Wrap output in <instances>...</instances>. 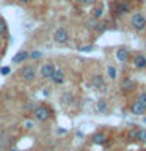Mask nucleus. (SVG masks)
<instances>
[{
    "mask_svg": "<svg viewBox=\"0 0 146 151\" xmlns=\"http://www.w3.org/2000/svg\"><path fill=\"white\" fill-rule=\"evenodd\" d=\"M110 9L115 17H122L132 11V3L129 0H115L110 5Z\"/></svg>",
    "mask_w": 146,
    "mask_h": 151,
    "instance_id": "obj_1",
    "label": "nucleus"
},
{
    "mask_svg": "<svg viewBox=\"0 0 146 151\" xmlns=\"http://www.w3.org/2000/svg\"><path fill=\"white\" fill-rule=\"evenodd\" d=\"M31 115H33V118H35L36 121L46 123V121H49V120H50L52 110H50V107H49V106H46V104H39V106H36L35 109H33Z\"/></svg>",
    "mask_w": 146,
    "mask_h": 151,
    "instance_id": "obj_2",
    "label": "nucleus"
},
{
    "mask_svg": "<svg viewBox=\"0 0 146 151\" xmlns=\"http://www.w3.org/2000/svg\"><path fill=\"white\" fill-rule=\"evenodd\" d=\"M130 27H132V30H135V32H145L146 30V16L143 13H140V11H135V13H132V16H130Z\"/></svg>",
    "mask_w": 146,
    "mask_h": 151,
    "instance_id": "obj_3",
    "label": "nucleus"
},
{
    "mask_svg": "<svg viewBox=\"0 0 146 151\" xmlns=\"http://www.w3.org/2000/svg\"><path fill=\"white\" fill-rule=\"evenodd\" d=\"M36 76H38V73H36V66L35 65H24L22 68L19 69V77L27 83L35 82Z\"/></svg>",
    "mask_w": 146,
    "mask_h": 151,
    "instance_id": "obj_4",
    "label": "nucleus"
},
{
    "mask_svg": "<svg viewBox=\"0 0 146 151\" xmlns=\"http://www.w3.org/2000/svg\"><path fill=\"white\" fill-rule=\"evenodd\" d=\"M52 40H54V42H57V44H60V46L68 44L69 42V32L66 30L64 27H58L54 32V35H52Z\"/></svg>",
    "mask_w": 146,
    "mask_h": 151,
    "instance_id": "obj_5",
    "label": "nucleus"
},
{
    "mask_svg": "<svg viewBox=\"0 0 146 151\" xmlns=\"http://www.w3.org/2000/svg\"><path fill=\"white\" fill-rule=\"evenodd\" d=\"M130 63H132V66H134V69L145 71L146 69V55L143 54V52H137V54L132 55Z\"/></svg>",
    "mask_w": 146,
    "mask_h": 151,
    "instance_id": "obj_6",
    "label": "nucleus"
},
{
    "mask_svg": "<svg viewBox=\"0 0 146 151\" xmlns=\"http://www.w3.org/2000/svg\"><path fill=\"white\" fill-rule=\"evenodd\" d=\"M91 87L97 91H105L107 90V80L102 74H93L91 76Z\"/></svg>",
    "mask_w": 146,
    "mask_h": 151,
    "instance_id": "obj_7",
    "label": "nucleus"
},
{
    "mask_svg": "<svg viewBox=\"0 0 146 151\" xmlns=\"http://www.w3.org/2000/svg\"><path fill=\"white\" fill-rule=\"evenodd\" d=\"M54 71H55V65L52 63V61H46V63H42L41 68H39V77L42 80H50Z\"/></svg>",
    "mask_w": 146,
    "mask_h": 151,
    "instance_id": "obj_8",
    "label": "nucleus"
},
{
    "mask_svg": "<svg viewBox=\"0 0 146 151\" xmlns=\"http://www.w3.org/2000/svg\"><path fill=\"white\" fill-rule=\"evenodd\" d=\"M135 88H137V83H135V80L130 79V77H124L120 83V90H121L122 94H129L132 91H135Z\"/></svg>",
    "mask_w": 146,
    "mask_h": 151,
    "instance_id": "obj_9",
    "label": "nucleus"
},
{
    "mask_svg": "<svg viewBox=\"0 0 146 151\" xmlns=\"http://www.w3.org/2000/svg\"><path fill=\"white\" fill-rule=\"evenodd\" d=\"M115 57H116V60L120 61V63H127V61H130L132 54H130V50L127 49V47H118L116 52H115Z\"/></svg>",
    "mask_w": 146,
    "mask_h": 151,
    "instance_id": "obj_10",
    "label": "nucleus"
},
{
    "mask_svg": "<svg viewBox=\"0 0 146 151\" xmlns=\"http://www.w3.org/2000/svg\"><path fill=\"white\" fill-rule=\"evenodd\" d=\"M50 82L54 85H63L66 82V73L61 68H55L54 74H52V77H50Z\"/></svg>",
    "mask_w": 146,
    "mask_h": 151,
    "instance_id": "obj_11",
    "label": "nucleus"
},
{
    "mask_svg": "<svg viewBox=\"0 0 146 151\" xmlns=\"http://www.w3.org/2000/svg\"><path fill=\"white\" fill-rule=\"evenodd\" d=\"M27 60H28V52H27V50H17L16 54L13 55L11 63H14V65H21V63H25Z\"/></svg>",
    "mask_w": 146,
    "mask_h": 151,
    "instance_id": "obj_12",
    "label": "nucleus"
},
{
    "mask_svg": "<svg viewBox=\"0 0 146 151\" xmlns=\"http://www.w3.org/2000/svg\"><path fill=\"white\" fill-rule=\"evenodd\" d=\"M91 142H93L94 145L102 146V145H105L107 142H108V137H107L105 132H96V134L91 135Z\"/></svg>",
    "mask_w": 146,
    "mask_h": 151,
    "instance_id": "obj_13",
    "label": "nucleus"
},
{
    "mask_svg": "<svg viewBox=\"0 0 146 151\" xmlns=\"http://www.w3.org/2000/svg\"><path fill=\"white\" fill-rule=\"evenodd\" d=\"M129 110H130V113H134V115H145V113H146V109L141 106V104H138L137 101H134L130 104Z\"/></svg>",
    "mask_w": 146,
    "mask_h": 151,
    "instance_id": "obj_14",
    "label": "nucleus"
},
{
    "mask_svg": "<svg viewBox=\"0 0 146 151\" xmlns=\"http://www.w3.org/2000/svg\"><path fill=\"white\" fill-rule=\"evenodd\" d=\"M60 101H61V104H64V106H71V104H74L75 98L71 91H63L60 96Z\"/></svg>",
    "mask_w": 146,
    "mask_h": 151,
    "instance_id": "obj_15",
    "label": "nucleus"
},
{
    "mask_svg": "<svg viewBox=\"0 0 146 151\" xmlns=\"http://www.w3.org/2000/svg\"><path fill=\"white\" fill-rule=\"evenodd\" d=\"M9 145H11V137L2 132V135H0V150H6Z\"/></svg>",
    "mask_w": 146,
    "mask_h": 151,
    "instance_id": "obj_16",
    "label": "nucleus"
},
{
    "mask_svg": "<svg viewBox=\"0 0 146 151\" xmlns=\"http://www.w3.org/2000/svg\"><path fill=\"white\" fill-rule=\"evenodd\" d=\"M0 36L5 38V36H8V22H6V19L0 16Z\"/></svg>",
    "mask_w": 146,
    "mask_h": 151,
    "instance_id": "obj_17",
    "label": "nucleus"
},
{
    "mask_svg": "<svg viewBox=\"0 0 146 151\" xmlns=\"http://www.w3.org/2000/svg\"><path fill=\"white\" fill-rule=\"evenodd\" d=\"M96 109H97L99 113H107V110H108V102L105 101V99H99L97 104H96Z\"/></svg>",
    "mask_w": 146,
    "mask_h": 151,
    "instance_id": "obj_18",
    "label": "nucleus"
},
{
    "mask_svg": "<svg viewBox=\"0 0 146 151\" xmlns=\"http://www.w3.org/2000/svg\"><path fill=\"white\" fill-rule=\"evenodd\" d=\"M127 140L129 142H138V127H132L127 132Z\"/></svg>",
    "mask_w": 146,
    "mask_h": 151,
    "instance_id": "obj_19",
    "label": "nucleus"
},
{
    "mask_svg": "<svg viewBox=\"0 0 146 151\" xmlns=\"http://www.w3.org/2000/svg\"><path fill=\"white\" fill-rule=\"evenodd\" d=\"M102 14H104V8H102V5H99V6L93 8V11H91V17H93V19H96V21H99V19L102 17Z\"/></svg>",
    "mask_w": 146,
    "mask_h": 151,
    "instance_id": "obj_20",
    "label": "nucleus"
},
{
    "mask_svg": "<svg viewBox=\"0 0 146 151\" xmlns=\"http://www.w3.org/2000/svg\"><path fill=\"white\" fill-rule=\"evenodd\" d=\"M107 77L110 79V80H116L118 79V71L115 66H107Z\"/></svg>",
    "mask_w": 146,
    "mask_h": 151,
    "instance_id": "obj_21",
    "label": "nucleus"
},
{
    "mask_svg": "<svg viewBox=\"0 0 146 151\" xmlns=\"http://www.w3.org/2000/svg\"><path fill=\"white\" fill-rule=\"evenodd\" d=\"M135 101L138 102V104H141V106H143V107L146 109V93H145V91H140L138 94H137Z\"/></svg>",
    "mask_w": 146,
    "mask_h": 151,
    "instance_id": "obj_22",
    "label": "nucleus"
},
{
    "mask_svg": "<svg viewBox=\"0 0 146 151\" xmlns=\"http://www.w3.org/2000/svg\"><path fill=\"white\" fill-rule=\"evenodd\" d=\"M28 58H30V60H39V58H42V52L41 50H31V52H28Z\"/></svg>",
    "mask_w": 146,
    "mask_h": 151,
    "instance_id": "obj_23",
    "label": "nucleus"
},
{
    "mask_svg": "<svg viewBox=\"0 0 146 151\" xmlns=\"http://www.w3.org/2000/svg\"><path fill=\"white\" fill-rule=\"evenodd\" d=\"M138 142L140 143H146V129H140L138 127Z\"/></svg>",
    "mask_w": 146,
    "mask_h": 151,
    "instance_id": "obj_24",
    "label": "nucleus"
},
{
    "mask_svg": "<svg viewBox=\"0 0 146 151\" xmlns=\"http://www.w3.org/2000/svg\"><path fill=\"white\" fill-rule=\"evenodd\" d=\"M97 22L99 21H96V19H89V21H87V27L89 28V30H96V25H97Z\"/></svg>",
    "mask_w": 146,
    "mask_h": 151,
    "instance_id": "obj_25",
    "label": "nucleus"
},
{
    "mask_svg": "<svg viewBox=\"0 0 146 151\" xmlns=\"http://www.w3.org/2000/svg\"><path fill=\"white\" fill-rule=\"evenodd\" d=\"M9 73H11V68H9V66H2V68H0V74L2 76H8Z\"/></svg>",
    "mask_w": 146,
    "mask_h": 151,
    "instance_id": "obj_26",
    "label": "nucleus"
},
{
    "mask_svg": "<svg viewBox=\"0 0 146 151\" xmlns=\"http://www.w3.org/2000/svg\"><path fill=\"white\" fill-rule=\"evenodd\" d=\"M94 3H96V0H83V2H82L83 6H93Z\"/></svg>",
    "mask_w": 146,
    "mask_h": 151,
    "instance_id": "obj_27",
    "label": "nucleus"
},
{
    "mask_svg": "<svg viewBox=\"0 0 146 151\" xmlns=\"http://www.w3.org/2000/svg\"><path fill=\"white\" fill-rule=\"evenodd\" d=\"M93 47L91 46H82V47H79V50H82V52H89Z\"/></svg>",
    "mask_w": 146,
    "mask_h": 151,
    "instance_id": "obj_28",
    "label": "nucleus"
},
{
    "mask_svg": "<svg viewBox=\"0 0 146 151\" xmlns=\"http://www.w3.org/2000/svg\"><path fill=\"white\" fill-rule=\"evenodd\" d=\"M33 121H25V129H33Z\"/></svg>",
    "mask_w": 146,
    "mask_h": 151,
    "instance_id": "obj_29",
    "label": "nucleus"
},
{
    "mask_svg": "<svg viewBox=\"0 0 146 151\" xmlns=\"http://www.w3.org/2000/svg\"><path fill=\"white\" fill-rule=\"evenodd\" d=\"M30 2H31V0H17V3H21V5H27Z\"/></svg>",
    "mask_w": 146,
    "mask_h": 151,
    "instance_id": "obj_30",
    "label": "nucleus"
},
{
    "mask_svg": "<svg viewBox=\"0 0 146 151\" xmlns=\"http://www.w3.org/2000/svg\"><path fill=\"white\" fill-rule=\"evenodd\" d=\"M74 2L77 3V5H82V2H83V0H74Z\"/></svg>",
    "mask_w": 146,
    "mask_h": 151,
    "instance_id": "obj_31",
    "label": "nucleus"
},
{
    "mask_svg": "<svg viewBox=\"0 0 146 151\" xmlns=\"http://www.w3.org/2000/svg\"><path fill=\"white\" fill-rule=\"evenodd\" d=\"M80 151H89V150H80Z\"/></svg>",
    "mask_w": 146,
    "mask_h": 151,
    "instance_id": "obj_32",
    "label": "nucleus"
},
{
    "mask_svg": "<svg viewBox=\"0 0 146 151\" xmlns=\"http://www.w3.org/2000/svg\"><path fill=\"white\" fill-rule=\"evenodd\" d=\"M143 151H146V148H143Z\"/></svg>",
    "mask_w": 146,
    "mask_h": 151,
    "instance_id": "obj_33",
    "label": "nucleus"
},
{
    "mask_svg": "<svg viewBox=\"0 0 146 151\" xmlns=\"http://www.w3.org/2000/svg\"><path fill=\"white\" fill-rule=\"evenodd\" d=\"M0 54H2V49H0Z\"/></svg>",
    "mask_w": 146,
    "mask_h": 151,
    "instance_id": "obj_34",
    "label": "nucleus"
},
{
    "mask_svg": "<svg viewBox=\"0 0 146 151\" xmlns=\"http://www.w3.org/2000/svg\"><path fill=\"white\" fill-rule=\"evenodd\" d=\"M145 123H146V118H145Z\"/></svg>",
    "mask_w": 146,
    "mask_h": 151,
    "instance_id": "obj_35",
    "label": "nucleus"
},
{
    "mask_svg": "<svg viewBox=\"0 0 146 151\" xmlns=\"http://www.w3.org/2000/svg\"><path fill=\"white\" fill-rule=\"evenodd\" d=\"M145 93H146V88H145Z\"/></svg>",
    "mask_w": 146,
    "mask_h": 151,
    "instance_id": "obj_36",
    "label": "nucleus"
}]
</instances>
